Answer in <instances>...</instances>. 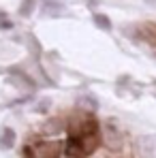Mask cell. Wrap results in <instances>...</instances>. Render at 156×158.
<instances>
[{
	"label": "cell",
	"instance_id": "3",
	"mask_svg": "<svg viewBox=\"0 0 156 158\" xmlns=\"http://www.w3.org/2000/svg\"><path fill=\"white\" fill-rule=\"evenodd\" d=\"M9 83L15 85V88L22 90V92H34V90H36L34 79L30 77L28 73H24V71H13L11 77H9Z\"/></svg>",
	"mask_w": 156,
	"mask_h": 158
},
{
	"label": "cell",
	"instance_id": "14",
	"mask_svg": "<svg viewBox=\"0 0 156 158\" xmlns=\"http://www.w3.org/2000/svg\"><path fill=\"white\" fill-rule=\"evenodd\" d=\"M11 28H13V22L4 13H0V30H11Z\"/></svg>",
	"mask_w": 156,
	"mask_h": 158
},
{
	"label": "cell",
	"instance_id": "5",
	"mask_svg": "<svg viewBox=\"0 0 156 158\" xmlns=\"http://www.w3.org/2000/svg\"><path fill=\"white\" fill-rule=\"evenodd\" d=\"M64 13L62 0H43V15L45 17H60Z\"/></svg>",
	"mask_w": 156,
	"mask_h": 158
},
{
	"label": "cell",
	"instance_id": "15",
	"mask_svg": "<svg viewBox=\"0 0 156 158\" xmlns=\"http://www.w3.org/2000/svg\"><path fill=\"white\" fill-rule=\"evenodd\" d=\"M86 4H88L90 9H96V6H99V0H86Z\"/></svg>",
	"mask_w": 156,
	"mask_h": 158
},
{
	"label": "cell",
	"instance_id": "12",
	"mask_svg": "<svg viewBox=\"0 0 156 158\" xmlns=\"http://www.w3.org/2000/svg\"><path fill=\"white\" fill-rule=\"evenodd\" d=\"M28 49L32 52V56H34V58H39V56H41V52H43V49H41V43H39V41H36V36H32V34L28 36Z\"/></svg>",
	"mask_w": 156,
	"mask_h": 158
},
{
	"label": "cell",
	"instance_id": "4",
	"mask_svg": "<svg viewBox=\"0 0 156 158\" xmlns=\"http://www.w3.org/2000/svg\"><path fill=\"white\" fill-rule=\"evenodd\" d=\"M135 152L139 158H156V139L154 137H139Z\"/></svg>",
	"mask_w": 156,
	"mask_h": 158
},
{
	"label": "cell",
	"instance_id": "11",
	"mask_svg": "<svg viewBox=\"0 0 156 158\" xmlns=\"http://www.w3.org/2000/svg\"><path fill=\"white\" fill-rule=\"evenodd\" d=\"M107 143H109V148H118V143H120V132L118 128H107Z\"/></svg>",
	"mask_w": 156,
	"mask_h": 158
},
{
	"label": "cell",
	"instance_id": "9",
	"mask_svg": "<svg viewBox=\"0 0 156 158\" xmlns=\"http://www.w3.org/2000/svg\"><path fill=\"white\" fill-rule=\"evenodd\" d=\"M79 105H81V107L86 105V107H88V111H94V109L99 107V101H96L92 94H88V92H86V94H81V96H79Z\"/></svg>",
	"mask_w": 156,
	"mask_h": 158
},
{
	"label": "cell",
	"instance_id": "6",
	"mask_svg": "<svg viewBox=\"0 0 156 158\" xmlns=\"http://www.w3.org/2000/svg\"><path fill=\"white\" fill-rule=\"evenodd\" d=\"M15 145V131L9 128V126H2L0 128V150H11Z\"/></svg>",
	"mask_w": 156,
	"mask_h": 158
},
{
	"label": "cell",
	"instance_id": "16",
	"mask_svg": "<svg viewBox=\"0 0 156 158\" xmlns=\"http://www.w3.org/2000/svg\"><path fill=\"white\" fill-rule=\"evenodd\" d=\"M154 88H156V81H154ZM154 96H156V94H154Z\"/></svg>",
	"mask_w": 156,
	"mask_h": 158
},
{
	"label": "cell",
	"instance_id": "10",
	"mask_svg": "<svg viewBox=\"0 0 156 158\" xmlns=\"http://www.w3.org/2000/svg\"><path fill=\"white\" fill-rule=\"evenodd\" d=\"M34 4H36V0H22V4H19V15H22V17H30V15L34 13Z\"/></svg>",
	"mask_w": 156,
	"mask_h": 158
},
{
	"label": "cell",
	"instance_id": "13",
	"mask_svg": "<svg viewBox=\"0 0 156 158\" xmlns=\"http://www.w3.org/2000/svg\"><path fill=\"white\" fill-rule=\"evenodd\" d=\"M49 105H52V103H49V98H43V101H39V105L34 107V111H36V113H47Z\"/></svg>",
	"mask_w": 156,
	"mask_h": 158
},
{
	"label": "cell",
	"instance_id": "2",
	"mask_svg": "<svg viewBox=\"0 0 156 158\" xmlns=\"http://www.w3.org/2000/svg\"><path fill=\"white\" fill-rule=\"evenodd\" d=\"M62 148L60 143L53 141H36V143H28L24 150L26 158H60Z\"/></svg>",
	"mask_w": 156,
	"mask_h": 158
},
{
	"label": "cell",
	"instance_id": "1",
	"mask_svg": "<svg viewBox=\"0 0 156 158\" xmlns=\"http://www.w3.org/2000/svg\"><path fill=\"white\" fill-rule=\"evenodd\" d=\"M99 143H101V131H99V124L94 122V120H88L79 132L75 137H71V141H69V154L73 158H83L88 156V154H92L96 148H99Z\"/></svg>",
	"mask_w": 156,
	"mask_h": 158
},
{
	"label": "cell",
	"instance_id": "7",
	"mask_svg": "<svg viewBox=\"0 0 156 158\" xmlns=\"http://www.w3.org/2000/svg\"><path fill=\"white\" fill-rule=\"evenodd\" d=\"M139 34H141V41H148L150 45L156 47V24H143V26H139Z\"/></svg>",
	"mask_w": 156,
	"mask_h": 158
},
{
	"label": "cell",
	"instance_id": "8",
	"mask_svg": "<svg viewBox=\"0 0 156 158\" xmlns=\"http://www.w3.org/2000/svg\"><path fill=\"white\" fill-rule=\"evenodd\" d=\"M92 22L96 24V28H101L105 32L111 30V19H109L107 15H103V13H94V15H92Z\"/></svg>",
	"mask_w": 156,
	"mask_h": 158
}]
</instances>
